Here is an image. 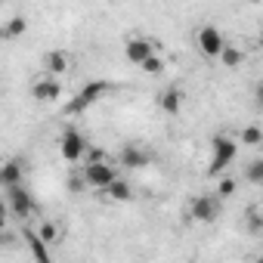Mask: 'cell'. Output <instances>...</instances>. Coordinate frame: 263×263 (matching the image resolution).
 <instances>
[{
    "mask_svg": "<svg viewBox=\"0 0 263 263\" xmlns=\"http://www.w3.org/2000/svg\"><path fill=\"white\" fill-rule=\"evenodd\" d=\"M108 90H111V84H108V81H90V84H84V87H81V90L65 102V115H68V118L84 115V111H87L90 105H96Z\"/></svg>",
    "mask_w": 263,
    "mask_h": 263,
    "instance_id": "cell-1",
    "label": "cell"
},
{
    "mask_svg": "<svg viewBox=\"0 0 263 263\" xmlns=\"http://www.w3.org/2000/svg\"><path fill=\"white\" fill-rule=\"evenodd\" d=\"M211 149H214L211 164H208V174H211V177L223 174V171L238 158V143H235L232 137H226V134H217V137L211 140Z\"/></svg>",
    "mask_w": 263,
    "mask_h": 263,
    "instance_id": "cell-2",
    "label": "cell"
},
{
    "mask_svg": "<svg viewBox=\"0 0 263 263\" xmlns=\"http://www.w3.org/2000/svg\"><path fill=\"white\" fill-rule=\"evenodd\" d=\"M189 217L198 220V223H214L220 217V198L214 192H204V195H195L192 204H189Z\"/></svg>",
    "mask_w": 263,
    "mask_h": 263,
    "instance_id": "cell-3",
    "label": "cell"
},
{
    "mask_svg": "<svg viewBox=\"0 0 263 263\" xmlns=\"http://www.w3.org/2000/svg\"><path fill=\"white\" fill-rule=\"evenodd\" d=\"M84 152H87V140L81 137V130L78 127H65L62 137H59V155L65 161H78V158H84Z\"/></svg>",
    "mask_w": 263,
    "mask_h": 263,
    "instance_id": "cell-4",
    "label": "cell"
},
{
    "mask_svg": "<svg viewBox=\"0 0 263 263\" xmlns=\"http://www.w3.org/2000/svg\"><path fill=\"white\" fill-rule=\"evenodd\" d=\"M81 180H84V186H90V189H105L108 183L118 180V174H115V167H111L108 161H99V164H87V167L81 171Z\"/></svg>",
    "mask_w": 263,
    "mask_h": 263,
    "instance_id": "cell-5",
    "label": "cell"
},
{
    "mask_svg": "<svg viewBox=\"0 0 263 263\" xmlns=\"http://www.w3.org/2000/svg\"><path fill=\"white\" fill-rule=\"evenodd\" d=\"M223 47H226V41H223L220 28L217 25H201V31H198V50H201V56L204 59H217L223 53Z\"/></svg>",
    "mask_w": 263,
    "mask_h": 263,
    "instance_id": "cell-6",
    "label": "cell"
},
{
    "mask_svg": "<svg viewBox=\"0 0 263 263\" xmlns=\"http://www.w3.org/2000/svg\"><path fill=\"white\" fill-rule=\"evenodd\" d=\"M7 208H10V214H16L19 220H25V217L34 214V198H31L28 189L13 186V189H7Z\"/></svg>",
    "mask_w": 263,
    "mask_h": 263,
    "instance_id": "cell-7",
    "label": "cell"
},
{
    "mask_svg": "<svg viewBox=\"0 0 263 263\" xmlns=\"http://www.w3.org/2000/svg\"><path fill=\"white\" fill-rule=\"evenodd\" d=\"M158 50H155V44L152 41H146V37H130L127 41V47H124V56L134 62V65H143L149 56H155Z\"/></svg>",
    "mask_w": 263,
    "mask_h": 263,
    "instance_id": "cell-8",
    "label": "cell"
},
{
    "mask_svg": "<svg viewBox=\"0 0 263 263\" xmlns=\"http://www.w3.org/2000/svg\"><path fill=\"white\" fill-rule=\"evenodd\" d=\"M31 96H34L37 102H56V99L62 96V84H59L56 78H41V81L31 87Z\"/></svg>",
    "mask_w": 263,
    "mask_h": 263,
    "instance_id": "cell-9",
    "label": "cell"
},
{
    "mask_svg": "<svg viewBox=\"0 0 263 263\" xmlns=\"http://www.w3.org/2000/svg\"><path fill=\"white\" fill-rule=\"evenodd\" d=\"M118 158H121V167H127V171H140V167L149 164V152L140 149V146H124Z\"/></svg>",
    "mask_w": 263,
    "mask_h": 263,
    "instance_id": "cell-10",
    "label": "cell"
},
{
    "mask_svg": "<svg viewBox=\"0 0 263 263\" xmlns=\"http://www.w3.org/2000/svg\"><path fill=\"white\" fill-rule=\"evenodd\" d=\"M0 186H7V189L22 186V161L19 158H10L0 164Z\"/></svg>",
    "mask_w": 263,
    "mask_h": 263,
    "instance_id": "cell-11",
    "label": "cell"
},
{
    "mask_svg": "<svg viewBox=\"0 0 263 263\" xmlns=\"http://www.w3.org/2000/svg\"><path fill=\"white\" fill-rule=\"evenodd\" d=\"M158 108L167 111V115H177V111L183 108V90H180V87L161 90V93H158Z\"/></svg>",
    "mask_w": 263,
    "mask_h": 263,
    "instance_id": "cell-12",
    "label": "cell"
},
{
    "mask_svg": "<svg viewBox=\"0 0 263 263\" xmlns=\"http://www.w3.org/2000/svg\"><path fill=\"white\" fill-rule=\"evenodd\" d=\"M25 241H28V251H31V257H34V263H53V257H50V248L37 238V232L34 229H25Z\"/></svg>",
    "mask_w": 263,
    "mask_h": 263,
    "instance_id": "cell-13",
    "label": "cell"
},
{
    "mask_svg": "<svg viewBox=\"0 0 263 263\" xmlns=\"http://www.w3.org/2000/svg\"><path fill=\"white\" fill-rule=\"evenodd\" d=\"M44 68H47V74H65V68H68V53H65V50H47Z\"/></svg>",
    "mask_w": 263,
    "mask_h": 263,
    "instance_id": "cell-14",
    "label": "cell"
},
{
    "mask_svg": "<svg viewBox=\"0 0 263 263\" xmlns=\"http://www.w3.org/2000/svg\"><path fill=\"white\" fill-rule=\"evenodd\" d=\"M105 195L111 198V201H130V198H134V189H130V183L127 180H115V183H108L105 186Z\"/></svg>",
    "mask_w": 263,
    "mask_h": 263,
    "instance_id": "cell-15",
    "label": "cell"
},
{
    "mask_svg": "<svg viewBox=\"0 0 263 263\" xmlns=\"http://www.w3.org/2000/svg\"><path fill=\"white\" fill-rule=\"evenodd\" d=\"M217 59H220L226 68H238V65L245 62V53H241L238 47H229V44H226V47H223V53H220Z\"/></svg>",
    "mask_w": 263,
    "mask_h": 263,
    "instance_id": "cell-16",
    "label": "cell"
},
{
    "mask_svg": "<svg viewBox=\"0 0 263 263\" xmlns=\"http://www.w3.org/2000/svg\"><path fill=\"white\" fill-rule=\"evenodd\" d=\"M28 31V22H25V16H13L7 25H4V34H7V41L10 37H22Z\"/></svg>",
    "mask_w": 263,
    "mask_h": 263,
    "instance_id": "cell-17",
    "label": "cell"
},
{
    "mask_svg": "<svg viewBox=\"0 0 263 263\" xmlns=\"http://www.w3.org/2000/svg\"><path fill=\"white\" fill-rule=\"evenodd\" d=\"M37 238H41V241H44V245L50 248V245H53V241L59 238V226H56L53 220H47V223H41V229H37Z\"/></svg>",
    "mask_w": 263,
    "mask_h": 263,
    "instance_id": "cell-18",
    "label": "cell"
},
{
    "mask_svg": "<svg viewBox=\"0 0 263 263\" xmlns=\"http://www.w3.org/2000/svg\"><path fill=\"white\" fill-rule=\"evenodd\" d=\"M238 140H241L245 146H260V143H263V130H260L257 124H251V127L241 130V137H238Z\"/></svg>",
    "mask_w": 263,
    "mask_h": 263,
    "instance_id": "cell-19",
    "label": "cell"
},
{
    "mask_svg": "<svg viewBox=\"0 0 263 263\" xmlns=\"http://www.w3.org/2000/svg\"><path fill=\"white\" fill-rule=\"evenodd\" d=\"M140 68H143L146 74H152V78H158V74L164 71V59H161V56L155 53V56H149V59H146V62H143Z\"/></svg>",
    "mask_w": 263,
    "mask_h": 263,
    "instance_id": "cell-20",
    "label": "cell"
},
{
    "mask_svg": "<svg viewBox=\"0 0 263 263\" xmlns=\"http://www.w3.org/2000/svg\"><path fill=\"white\" fill-rule=\"evenodd\" d=\"M248 180H251L254 186L263 183V158H254V161L248 164Z\"/></svg>",
    "mask_w": 263,
    "mask_h": 263,
    "instance_id": "cell-21",
    "label": "cell"
},
{
    "mask_svg": "<svg viewBox=\"0 0 263 263\" xmlns=\"http://www.w3.org/2000/svg\"><path fill=\"white\" fill-rule=\"evenodd\" d=\"M84 158H87V164H99V161H105V149H99V146H87Z\"/></svg>",
    "mask_w": 263,
    "mask_h": 263,
    "instance_id": "cell-22",
    "label": "cell"
},
{
    "mask_svg": "<svg viewBox=\"0 0 263 263\" xmlns=\"http://www.w3.org/2000/svg\"><path fill=\"white\" fill-rule=\"evenodd\" d=\"M232 192H235V180H220V189H217L214 195H217V198H229Z\"/></svg>",
    "mask_w": 263,
    "mask_h": 263,
    "instance_id": "cell-23",
    "label": "cell"
},
{
    "mask_svg": "<svg viewBox=\"0 0 263 263\" xmlns=\"http://www.w3.org/2000/svg\"><path fill=\"white\" fill-rule=\"evenodd\" d=\"M248 223H251V229H254V232H260V214H257V208L248 214Z\"/></svg>",
    "mask_w": 263,
    "mask_h": 263,
    "instance_id": "cell-24",
    "label": "cell"
},
{
    "mask_svg": "<svg viewBox=\"0 0 263 263\" xmlns=\"http://www.w3.org/2000/svg\"><path fill=\"white\" fill-rule=\"evenodd\" d=\"M7 217H10V208H7V201H4V198H0V229L7 226Z\"/></svg>",
    "mask_w": 263,
    "mask_h": 263,
    "instance_id": "cell-25",
    "label": "cell"
},
{
    "mask_svg": "<svg viewBox=\"0 0 263 263\" xmlns=\"http://www.w3.org/2000/svg\"><path fill=\"white\" fill-rule=\"evenodd\" d=\"M68 189H71V192H81V189H84V180H81V177H71Z\"/></svg>",
    "mask_w": 263,
    "mask_h": 263,
    "instance_id": "cell-26",
    "label": "cell"
},
{
    "mask_svg": "<svg viewBox=\"0 0 263 263\" xmlns=\"http://www.w3.org/2000/svg\"><path fill=\"white\" fill-rule=\"evenodd\" d=\"M7 41V34H4V25H0V44H4Z\"/></svg>",
    "mask_w": 263,
    "mask_h": 263,
    "instance_id": "cell-27",
    "label": "cell"
},
{
    "mask_svg": "<svg viewBox=\"0 0 263 263\" xmlns=\"http://www.w3.org/2000/svg\"><path fill=\"white\" fill-rule=\"evenodd\" d=\"M4 245H7V235H4V232H0V248H4Z\"/></svg>",
    "mask_w": 263,
    "mask_h": 263,
    "instance_id": "cell-28",
    "label": "cell"
}]
</instances>
